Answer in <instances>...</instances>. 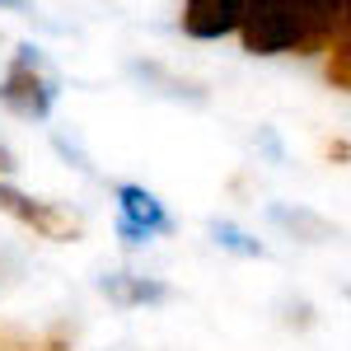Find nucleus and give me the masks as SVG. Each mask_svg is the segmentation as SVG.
<instances>
[{"instance_id": "nucleus-3", "label": "nucleus", "mask_w": 351, "mask_h": 351, "mask_svg": "<svg viewBox=\"0 0 351 351\" xmlns=\"http://www.w3.org/2000/svg\"><path fill=\"white\" fill-rule=\"evenodd\" d=\"M347 38V0H295V38L291 52L314 56Z\"/></svg>"}, {"instance_id": "nucleus-12", "label": "nucleus", "mask_w": 351, "mask_h": 351, "mask_svg": "<svg viewBox=\"0 0 351 351\" xmlns=\"http://www.w3.org/2000/svg\"><path fill=\"white\" fill-rule=\"evenodd\" d=\"M0 10H14V14H28V10H33V0H0Z\"/></svg>"}, {"instance_id": "nucleus-2", "label": "nucleus", "mask_w": 351, "mask_h": 351, "mask_svg": "<svg viewBox=\"0 0 351 351\" xmlns=\"http://www.w3.org/2000/svg\"><path fill=\"white\" fill-rule=\"evenodd\" d=\"M0 211L10 220H19L24 230H33L38 239H52V243H75L84 234L75 211H66L56 202H43V197H28L14 183H0Z\"/></svg>"}, {"instance_id": "nucleus-1", "label": "nucleus", "mask_w": 351, "mask_h": 351, "mask_svg": "<svg viewBox=\"0 0 351 351\" xmlns=\"http://www.w3.org/2000/svg\"><path fill=\"white\" fill-rule=\"evenodd\" d=\"M239 38H243V52H253V56L291 52V38H295V0H243Z\"/></svg>"}, {"instance_id": "nucleus-4", "label": "nucleus", "mask_w": 351, "mask_h": 351, "mask_svg": "<svg viewBox=\"0 0 351 351\" xmlns=\"http://www.w3.org/2000/svg\"><path fill=\"white\" fill-rule=\"evenodd\" d=\"M0 104L19 117H47L52 112V84L43 80L33 47H19V56L10 61V71L0 80Z\"/></svg>"}, {"instance_id": "nucleus-8", "label": "nucleus", "mask_w": 351, "mask_h": 351, "mask_svg": "<svg viewBox=\"0 0 351 351\" xmlns=\"http://www.w3.org/2000/svg\"><path fill=\"white\" fill-rule=\"evenodd\" d=\"M104 295H112L117 304H141V300H160V286H141L132 276H117V281H104Z\"/></svg>"}, {"instance_id": "nucleus-6", "label": "nucleus", "mask_w": 351, "mask_h": 351, "mask_svg": "<svg viewBox=\"0 0 351 351\" xmlns=\"http://www.w3.org/2000/svg\"><path fill=\"white\" fill-rule=\"evenodd\" d=\"M117 197H122V234L132 243L150 239L155 230H169V216H164V206L155 202V192L145 188H117Z\"/></svg>"}, {"instance_id": "nucleus-5", "label": "nucleus", "mask_w": 351, "mask_h": 351, "mask_svg": "<svg viewBox=\"0 0 351 351\" xmlns=\"http://www.w3.org/2000/svg\"><path fill=\"white\" fill-rule=\"evenodd\" d=\"M239 19H243V0H188L183 5V28L188 38H225V33H239Z\"/></svg>"}, {"instance_id": "nucleus-7", "label": "nucleus", "mask_w": 351, "mask_h": 351, "mask_svg": "<svg viewBox=\"0 0 351 351\" xmlns=\"http://www.w3.org/2000/svg\"><path fill=\"white\" fill-rule=\"evenodd\" d=\"M328 84H332L337 94L351 89V47H347V38H337V43L328 47Z\"/></svg>"}, {"instance_id": "nucleus-11", "label": "nucleus", "mask_w": 351, "mask_h": 351, "mask_svg": "<svg viewBox=\"0 0 351 351\" xmlns=\"http://www.w3.org/2000/svg\"><path fill=\"white\" fill-rule=\"evenodd\" d=\"M10 173H14V155L0 145V183H10Z\"/></svg>"}, {"instance_id": "nucleus-9", "label": "nucleus", "mask_w": 351, "mask_h": 351, "mask_svg": "<svg viewBox=\"0 0 351 351\" xmlns=\"http://www.w3.org/2000/svg\"><path fill=\"white\" fill-rule=\"evenodd\" d=\"M33 347V337L19 332V328H0V351H28Z\"/></svg>"}, {"instance_id": "nucleus-10", "label": "nucleus", "mask_w": 351, "mask_h": 351, "mask_svg": "<svg viewBox=\"0 0 351 351\" xmlns=\"http://www.w3.org/2000/svg\"><path fill=\"white\" fill-rule=\"evenodd\" d=\"M28 351H71V342H66V332H47V337H33Z\"/></svg>"}]
</instances>
